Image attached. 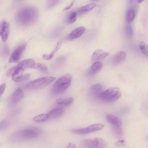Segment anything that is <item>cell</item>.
Segmentation results:
<instances>
[{
    "label": "cell",
    "instance_id": "cell-26",
    "mask_svg": "<svg viewBox=\"0 0 148 148\" xmlns=\"http://www.w3.org/2000/svg\"><path fill=\"white\" fill-rule=\"evenodd\" d=\"M77 14L76 12H71L69 14L68 18V21L70 23H74L76 19Z\"/></svg>",
    "mask_w": 148,
    "mask_h": 148
},
{
    "label": "cell",
    "instance_id": "cell-1",
    "mask_svg": "<svg viewBox=\"0 0 148 148\" xmlns=\"http://www.w3.org/2000/svg\"><path fill=\"white\" fill-rule=\"evenodd\" d=\"M38 16V12L34 7H27L21 9L17 15V19L23 25L29 24L35 21Z\"/></svg>",
    "mask_w": 148,
    "mask_h": 148
},
{
    "label": "cell",
    "instance_id": "cell-16",
    "mask_svg": "<svg viewBox=\"0 0 148 148\" xmlns=\"http://www.w3.org/2000/svg\"><path fill=\"white\" fill-rule=\"evenodd\" d=\"M96 6V4L93 3H90L79 8L77 10V14L82 15L88 12Z\"/></svg>",
    "mask_w": 148,
    "mask_h": 148
},
{
    "label": "cell",
    "instance_id": "cell-4",
    "mask_svg": "<svg viewBox=\"0 0 148 148\" xmlns=\"http://www.w3.org/2000/svg\"><path fill=\"white\" fill-rule=\"evenodd\" d=\"M121 95L120 89L117 87H112L102 91L99 98L107 102L115 101L119 98Z\"/></svg>",
    "mask_w": 148,
    "mask_h": 148
},
{
    "label": "cell",
    "instance_id": "cell-10",
    "mask_svg": "<svg viewBox=\"0 0 148 148\" xmlns=\"http://www.w3.org/2000/svg\"><path fill=\"white\" fill-rule=\"evenodd\" d=\"M86 28L84 27L75 29L70 33L68 36L69 39L73 40L79 38L83 34Z\"/></svg>",
    "mask_w": 148,
    "mask_h": 148
},
{
    "label": "cell",
    "instance_id": "cell-23",
    "mask_svg": "<svg viewBox=\"0 0 148 148\" xmlns=\"http://www.w3.org/2000/svg\"><path fill=\"white\" fill-rule=\"evenodd\" d=\"M61 46V42H58L55 49L51 52V53L48 55L44 54L42 56V58L43 59L49 60L51 59L55 53L59 49Z\"/></svg>",
    "mask_w": 148,
    "mask_h": 148
},
{
    "label": "cell",
    "instance_id": "cell-33",
    "mask_svg": "<svg viewBox=\"0 0 148 148\" xmlns=\"http://www.w3.org/2000/svg\"><path fill=\"white\" fill-rule=\"evenodd\" d=\"M74 1H73L71 4L67 6L64 9V10H69L71 8V7L73 5L74 3Z\"/></svg>",
    "mask_w": 148,
    "mask_h": 148
},
{
    "label": "cell",
    "instance_id": "cell-9",
    "mask_svg": "<svg viewBox=\"0 0 148 148\" xmlns=\"http://www.w3.org/2000/svg\"><path fill=\"white\" fill-rule=\"evenodd\" d=\"M109 53L101 49H97L95 50L93 53L92 60L93 62L99 61L108 56Z\"/></svg>",
    "mask_w": 148,
    "mask_h": 148
},
{
    "label": "cell",
    "instance_id": "cell-6",
    "mask_svg": "<svg viewBox=\"0 0 148 148\" xmlns=\"http://www.w3.org/2000/svg\"><path fill=\"white\" fill-rule=\"evenodd\" d=\"M82 144L84 147L88 148H104L107 147V145L105 140L98 138L85 140L83 141Z\"/></svg>",
    "mask_w": 148,
    "mask_h": 148
},
{
    "label": "cell",
    "instance_id": "cell-20",
    "mask_svg": "<svg viewBox=\"0 0 148 148\" xmlns=\"http://www.w3.org/2000/svg\"><path fill=\"white\" fill-rule=\"evenodd\" d=\"M136 15L135 10L133 8H130L127 10L126 16V20L128 23L132 21L134 19Z\"/></svg>",
    "mask_w": 148,
    "mask_h": 148
},
{
    "label": "cell",
    "instance_id": "cell-29",
    "mask_svg": "<svg viewBox=\"0 0 148 148\" xmlns=\"http://www.w3.org/2000/svg\"><path fill=\"white\" fill-rule=\"evenodd\" d=\"M9 53V49L6 45L1 46L0 49V53L3 56H7Z\"/></svg>",
    "mask_w": 148,
    "mask_h": 148
},
{
    "label": "cell",
    "instance_id": "cell-5",
    "mask_svg": "<svg viewBox=\"0 0 148 148\" xmlns=\"http://www.w3.org/2000/svg\"><path fill=\"white\" fill-rule=\"evenodd\" d=\"M38 132L32 129L22 130L15 133L12 135L13 139L17 140H23L34 138L37 136Z\"/></svg>",
    "mask_w": 148,
    "mask_h": 148
},
{
    "label": "cell",
    "instance_id": "cell-34",
    "mask_svg": "<svg viewBox=\"0 0 148 148\" xmlns=\"http://www.w3.org/2000/svg\"><path fill=\"white\" fill-rule=\"evenodd\" d=\"M67 148H75V145L71 143H69L67 146Z\"/></svg>",
    "mask_w": 148,
    "mask_h": 148
},
{
    "label": "cell",
    "instance_id": "cell-36",
    "mask_svg": "<svg viewBox=\"0 0 148 148\" xmlns=\"http://www.w3.org/2000/svg\"><path fill=\"white\" fill-rule=\"evenodd\" d=\"M134 1V0H129V1L131 3L133 2Z\"/></svg>",
    "mask_w": 148,
    "mask_h": 148
},
{
    "label": "cell",
    "instance_id": "cell-8",
    "mask_svg": "<svg viewBox=\"0 0 148 148\" xmlns=\"http://www.w3.org/2000/svg\"><path fill=\"white\" fill-rule=\"evenodd\" d=\"M9 33V25L5 21H2L0 25V35L3 42L6 41Z\"/></svg>",
    "mask_w": 148,
    "mask_h": 148
},
{
    "label": "cell",
    "instance_id": "cell-24",
    "mask_svg": "<svg viewBox=\"0 0 148 148\" xmlns=\"http://www.w3.org/2000/svg\"><path fill=\"white\" fill-rule=\"evenodd\" d=\"M47 114H43L37 115L33 119L34 121L39 122L44 121L48 119Z\"/></svg>",
    "mask_w": 148,
    "mask_h": 148
},
{
    "label": "cell",
    "instance_id": "cell-11",
    "mask_svg": "<svg viewBox=\"0 0 148 148\" xmlns=\"http://www.w3.org/2000/svg\"><path fill=\"white\" fill-rule=\"evenodd\" d=\"M24 93L21 88L16 89L13 93L12 96V101L14 104L16 103L23 97Z\"/></svg>",
    "mask_w": 148,
    "mask_h": 148
},
{
    "label": "cell",
    "instance_id": "cell-14",
    "mask_svg": "<svg viewBox=\"0 0 148 148\" xmlns=\"http://www.w3.org/2000/svg\"><path fill=\"white\" fill-rule=\"evenodd\" d=\"M64 110L61 108H56L51 110L47 114L48 118L53 119L57 118L63 114Z\"/></svg>",
    "mask_w": 148,
    "mask_h": 148
},
{
    "label": "cell",
    "instance_id": "cell-3",
    "mask_svg": "<svg viewBox=\"0 0 148 148\" xmlns=\"http://www.w3.org/2000/svg\"><path fill=\"white\" fill-rule=\"evenodd\" d=\"M56 79L53 76L40 77L28 83L25 86L27 89H38L42 88L51 83Z\"/></svg>",
    "mask_w": 148,
    "mask_h": 148
},
{
    "label": "cell",
    "instance_id": "cell-22",
    "mask_svg": "<svg viewBox=\"0 0 148 148\" xmlns=\"http://www.w3.org/2000/svg\"><path fill=\"white\" fill-rule=\"evenodd\" d=\"M72 98H69L66 99L60 98L56 99V103L57 104L63 106H67L73 102Z\"/></svg>",
    "mask_w": 148,
    "mask_h": 148
},
{
    "label": "cell",
    "instance_id": "cell-7",
    "mask_svg": "<svg viewBox=\"0 0 148 148\" xmlns=\"http://www.w3.org/2000/svg\"><path fill=\"white\" fill-rule=\"evenodd\" d=\"M26 46V44L21 45L15 50L11 55L9 60L10 63L17 62L20 58Z\"/></svg>",
    "mask_w": 148,
    "mask_h": 148
},
{
    "label": "cell",
    "instance_id": "cell-13",
    "mask_svg": "<svg viewBox=\"0 0 148 148\" xmlns=\"http://www.w3.org/2000/svg\"><path fill=\"white\" fill-rule=\"evenodd\" d=\"M106 118L108 122L113 126L120 127L122 124L121 120L114 115L108 114L106 115Z\"/></svg>",
    "mask_w": 148,
    "mask_h": 148
},
{
    "label": "cell",
    "instance_id": "cell-35",
    "mask_svg": "<svg viewBox=\"0 0 148 148\" xmlns=\"http://www.w3.org/2000/svg\"><path fill=\"white\" fill-rule=\"evenodd\" d=\"M144 0H137L138 2L139 3H141Z\"/></svg>",
    "mask_w": 148,
    "mask_h": 148
},
{
    "label": "cell",
    "instance_id": "cell-28",
    "mask_svg": "<svg viewBox=\"0 0 148 148\" xmlns=\"http://www.w3.org/2000/svg\"><path fill=\"white\" fill-rule=\"evenodd\" d=\"M71 131L75 134H88L86 128L74 129L72 130Z\"/></svg>",
    "mask_w": 148,
    "mask_h": 148
},
{
    "label": "cell",
    "instance_id": "cell-32",
    "mask_svg": "<svg viewBox=\"0 0 148 148\" xmlns=\"http://www.w3.org/2000/svg\"><path fill=\"white\" fill-rule=\"evenodd\" d=\"M6 85L3 84L0 85V97L3 93L6 88Z\"/></svg>",
    "mask_w": 148,
    "mask_h": 148
},
{
    "label": "cell",
    "instance_id": "cell-21",
    "mask_svg": "<svg viewBox=\"0 0 148 148\" xmlns=\"http://www.w3.org/2000/svg\"><path fill=\"white\" fill-rule=\"evenodd\" d=\"M104 126L102 124H95L91 125L86 127L88 133L96 132L102 129Z\"/></svg>",
    "mask_w": 148,
    "mask_h": 148
},
{
    "label": "cell",
    "instance_id": "cell-12",
    "mask_svg": "<svg viewBox=\"0 0 148 148\" xmlns=\"http://www.w3.org/2000/svg\"><path fill=\"white\" fill-rule=\"evenodd\" d=\"M126 54L123 51H120L116 53L112 59V62L113 64L117 65L119 64L125 59Z\"/></svg>",
    "mask_w": 148,
    "mask_h": 148
},
{
    "label": "cell",
    "instance_id": "cell-37",
    "mask_svg": "<svg viewBox=\"0 0 148 148\" xmlns=\"http://www.w3.org/2000/svg\"></svg>",
    "mask_w": 148,
    "mask_h": 148
},
{
    "label": "cell",
    "instance_id": "cell-19",
    "mask_svg": "<svg viewBox=\"0 0 148 148\" xmlns=\"http://www.w3.org/2000/svg\"><path fill=\"white\" fill-rule=\"evenodd\" d=\"M31 68L36 69L44 73H49L47 67L44 64L35 63L32 65Z\"/></svg>",
    "mask_w": 148,
    "mask_h": 148
},
{
    "label": "cell",
    "instance_id": "cell-25",
    "mask_svg": "<svg viewBox=\"0 0 148 148\" xmlns=\"http://www.w3.org/2000/svg\"><path fill=\"white\" fill-rule=\"evenodd\" d=\"M139 48L142 53L148 57V46L144 42H141L139 44Z\"/></svg>",
    "mask_w": 148,
    "mask_h": 148
},
{
    "label": "cell",
    "instance_id": "cell-27",
    "mask_svg": "<svg viewBox=\"0 0 148 148\" xmlns=\"http://www.w3.org/2000/svg\"><path fill=\"white\" fill-rule=\"evenodd\" d=\"M125 32L126 36L128 37H131L133 34V31L131 26L129 25H127L125 27Z\"/></svg>",
    "mask_w": 148,
    "mask_h": 148
},
{
    "label": "cell",
    "instance_id": "cell-2",
    "mask_svg": "<svg viewBox=\"0 0 148 148\" xmlns=\"http://www.w3.org/2000/svg\"><path fill=\"white\" fill-rule=\"evenodd\" d=\"M72 79L71 75L66 74L58 79L53 84L51 92L54 94H58L65 91L70 86Z\"/></svg>",
    "mask_w": 148,
    "mask_h": 148
},
{
    "label": "cell",
    "instance_id": "cell-31",
    "mask_svg": "<svg viewBox=\"0 0 148 148\" xmlns=\"http://www.w3.org/2000/svg\"><path fill=\"white\" fill-rule=\"evenodd\" d=\"M125 140H119L114 143V145L117 146H122L125 145Z\"/></svg>",
    "mask_w": 148,
    "mask_h": 148
},
{
    "label": "cell",
    "instance_id": "cell-17",
    "mask_svg": "<svg viewBox=\"0 0 148 148\" xmlns=\"http://www.w3.org/2000/svg\"><path fill=\"white\" fill-rule=\"evenodd\" d=\"M35 63V60L33 59H29L22 61L18 64L14 66L15 68L21 67L24 70L29 67Z\"/></svg>",
    "mask_w": 148,
    "mask_h": 148
},
{
    "label": "cell",
    "instance_id": "cell-18",
    "mask_svg": "<svg viewBox=\"0 0 148 148\" xmlns=\"http://www.w3.org/2000/svg\"><path fill=\"white\" fill-rule=\"evenodd\" d=\"M103 66L102 63L98 61L94 62L91 66L90 73L91 74H94L101 71Z\"/></svg>",
    "mask_w": 148,
    "mask_h": 148
},
{
    "label": "cell",
    "instance_id": "cell-15",
    "mask_svg": "<svg viewBox=\"0 0 148 148\" xmlns=\"http://www.w3.org/2000/svg\"><path fill=\"white\" fill-rule=\"evenodd\" d=\"M102 86L100 84H96L92 85L90 88V92L92 95L99 97L102 91Z\"/></svg>",
    "mask_w": 148,
    "mask_h": 148
},
{
    "label": "cell",
    "instance_id": "cell-30",
    "mask_svg": "<svg viewBox=\"0 0 148 148\" xmlns=\"http://www.w3.org/2000/svg\"><path fill=\"white\" fill-rule=\"evenodd\" d=\"M59 0H48L47 3V7L50 8L54 6L58 2Z\"/></svg>",
    "mask_w": 148,
    "mask_h": 148
}]
</instances>
